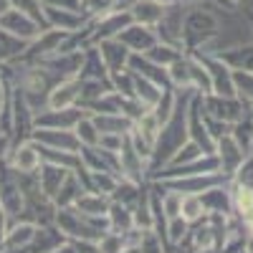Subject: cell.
<instances>
[{"label":"cell","mask_w":253,"mask_h":253,"mask_svg":"<svg viewBox=\"0 0 253 253\" xmlns=\"http://www.w3.org/2000/svg\"><path fill=\"white\" fill-rule=\"evenodd\" d=\"M79 94H81V81L79 76L71 79H61L48 94V109H63V107H76L79 104Z\"/></svg>","instance_id":"20"},{"label":"cell","mask_w":253,"mask_h":253,"mask_svg":"<svg viewBox=\"0 0 253 253\" xmlns=\"http://www.w3.org/2000/svg\"><path fill=\"white\" fill-rule=\"evenodd\" d=\"M162 91H165V89H160L155 81H150V79H144V76H137V74H134V96L144 104L147 109H155V107H157V101H160Z\"/></svg>","instance_id":"33"},{"label":"cell","mask_w":253,"mask_h":253,"mask_svg":"<svg viewBox=\"0 0 253 253\" xmlns=\"http://www.w3.org/2000/svg\"><path fill=\"white\" fill-rule=\"evenodd\" d=\"M187 137L193 139L205 155H215V139L210 137L208 126H205V122H203L200 94H198V91L190 96V104H187Z\"/></svg>","instance_id":"9"},{"label":"cell","mask_w":253,"mask_h":253,"mask_svg":"<svg viewBox=\"0 0 253 253\" xmlns=\"http://www.w3.org/2000/svg\"><path fill=\"white\" fill-rule=\"evenodd\" d=\"M5 160L15 167L18 172H36L41 167V162H43V160H41V152H38V144L33 139L13 147V150L5 155Z\"/></svg>","instance_id":"22"},{"label":"cell","mask_w":253,"mask_h":253,"mask_svg":"<svg viewBox=\"0 0 253 253\" xmlns=\"http://www.w3.org/2000/svg\"><path fill=\"white\" fill-rule=\"evenodd\" d=\"M89 112H84L79 104L76 107H63V109H41L36 114V126L41 129H74L81 117H86Z\"/></svg>","instance_id":"12"},{"label":"cell","mask_w":253,"mask_h":253,"mask_svg":"<svg viewBox=\"0 0 253 253\" xmlns=\"http://www.w3.org/2000/svg\"><path fill=\"white\" fill-rule=\"evenodd\" d=\"M38 182H41V190L51 198V200H56V195H58V190H61V185H63V180L69 177V172L71 170H66V167H61V165H53V162H41V167H38Z\"/></svg>","instance_id":"26"},{"label":"cell","mask_w":253,"mask_h":253,"mask_svg":"<svg viewBox=\"0 0 253 253\" xmlns=\"http://www.w3.org/2000/svg\"><path fill=\"white\" fill-rule=\"evenodd\" d=\"M230 182L238 185V187H248V190H253V155H248V157L241 162V167L233 172Z\"/></svg>","instance_id":"45"},{"label":"cell","mask_w":253,"mask_h":253,"mask_svg":"<svg viewBox=\"0 0 253 253\" xmlns=\"http://www.w3.org/2000/svg\"><path fill=\"white\" fill-rule=\"evenodd\" d=\"M122 253H139V246H137V248H124Z\"/></svg>","instance_id":"58"},{"label":"cell","mask_w":253,"mask_h":253,"mask_svg":"<svg viewBox=\"0 0 253 253\" xmlns=\"http://www.w3.org/2000/svg\"><path fill=\"white\" fill-rule=\"evenodd\" d=\"M124 137L126 134H99V147H104L109 152H119L124 144Z\"/></svg>","instance_id":"47"},{"label":"cell","mask_w":253,"mask_h":253,"mask_svg":"<svg viewBox=\"0 0 253 253\" xmlns=\"http://www.w3.org/2000/svg\"><path fill=\"white\" fill-rule=\"evenodd\" d=\"M109 225L114 233H126L129 228H134V215H132V208H126L122 203H114L109 205Z\"/></svg>","instance_id":"34"},{"label":"cell","mask_w":253,"mask_h":253,"mask_svg":"<svg viewBox=\"0 0 253 253\" xmlns=\"http://www.w3.org/2000/svg\"><path fill=\"white\" fill-rule=\"evenodd\" d=\"M8 8H10V0H0V15H3Z\"/></svg>","instance_id":"56"},{"label":"cell","mask_w":253,"mask_h":253,"mask_svg":"<svg viewBox=\"0 0 253 253\" xmlns=\"http://www.w3.org/2000/svg\"><path fill=\"white\" fill-rule=\"evenodd\" d=\"M215 3H218V5H225V8H230V10H236L243 0H215Z\"/></svg>","instance_id":"54"},{"label":"cell","mask_w":253,"mask_h":253,"mask_svg":"<svg viewBox=\"0 0 253 253\" xmlns=\"http://www.w3.org/2000/svg\"><path fill=\"white\" fill-rule=\"evenodd\" d=\"M0 205H3L8 220L23 213V185H20V172L0 157Z\"/></svg>","instance_id":"4"},{"label":"cell","mask_w":253,"mask_h":253,"mask_svg":"<svg viewBox=\"0 0 253 253\" xmlns=\"http://www.w3.org/2000/svg\"><path fill=\"white\" fill-rule=\"evenodd\" d=\"M5 228H8V215L3 205H0V253H3V238H5Z\"/></svg>","instance_id":"50"},{"label":"cell","mask_w":253,"mask_h":253,"mask_svg":"<svg viewBox=\"0 0 253 253\" xmlns=\"http://www.w3.org/2000/svg\"><path fill=\"white\" fill-rule=\"evenodd\" d=\"M246 18H248V23H251V31H253V13H251V10H246Z\"/></svg>","instance_id":"57"},{"label":"cell","mask_w":253,"mask_h":253,"mask_svg":"<svg viewBox=\"0 0 253 253\" xmlns=\"http://www.w3.org/2000/svg\"><path fill=\"white\" fill-rule=\"evenodd\" d=\"M74 205L81 210V213H86V215H107L109 205H112V198L109 195H99V193H84Z\"/></svg>","instance_id":"32"},{"label":"cell","mask_w":253,"mask_h":253,"mask_svg":"<svg viewBox=\"0 0 253 253\" xmlns=\"http://www.w3.org/2000/svg\"><path fill=\"white\" fill-rule=\"evenodd\" d=\"M195 53L198 61L205 66L208 76H210V84H213V94H220V96H236V86H233V69L223 63L215 53H203V51H190Z\"/></svg>","instance_id":"8"},{"label":"cell","mask_w":253,"mask_h":253,"mask_svg":"<svg viewBox=\"0 0 253 253\" xmlns=\"http://www.w3.org/2000/svg\"><path fill=\"white\" fill-rule=\"evenodd\" d=\"M51 8H66V10H81V0H41Z\"/></svg>","instance_id":"48"},{"label":"cell","mask_w":253,"mask_h":253,"mask_svg":"<svg viewBox=\"0 0 253 253\" xmlns=\"http://www.w3.org/2000/svg\"><path fill=\"white\" fill-rule=\"evenodd\" d=\"M205 152L200 150V147L193 142V139H187L182 147H180V150L172 155V160L170 162H167L165 167H177V165H187V162H193V160H198V157H203Z\"/></svg>","instance_id":"41"},{"label":"cell","mask_w":253,"mask_h":253,"mask_svg":"<svg viewBox=\"0 0 253 253\" xmlns=\"http://www.w3.org/2000/svg\"><path fill=\"white\" fill-rule=\"evenodd\" d=\"M13 86V84H10ZM36 129V112L28 104V99L23 96L18 86H13V126H10V150L18 144H23L33 137Z\"/></svg>","instance_id":"5"},{"label":"cell","mask_w":253,"mask_h":253,"mask_svg":"<svg viewBox=\"0 0 253 253\" xmlns=\"http://www.w3.org/2000/svg\"><path fill=\"white\" fill-rule=\"evenodd\" d=\"M31 139H36L38 144L53 147V150H66V152L81 150V139L76 137L74 129H41V126H36Z\"/></svg>","instance_id":"18"},{"label":"cell","mask_w":253,"mask_h":253,"mask_svg":"<svg viewBox=\"0 0 253 253\" xmlns=\"http://www.w3.org/2000/svg\"><path fill=\"white\" fill-rule=\"evenodd\" d=\"M251 155H253V150H251Z\"/></svg>","instance_id":"61"},{"label":"cell","mask_w":253,"mask_h":253,"mask_svg":"<svg viewBox=\"0 0 253 253\" xmlns=\"http://www.w3.org/2000/svg\"><path fill=\"white\" fill-rule=\"evenodd\" d=\"M96 48H99V53H101V61L107 63L109 74L126 69V61H129V56H132V51L126 48L119 38H107V41H99Z\"/></svg>","instance_id":"23"},{"label":"cell","mask_w":253,"mask_h":253,"mask_svg":"<svg viewBox=\"0 0 253 253\" xmlns=\"http://www.w3.org/2000/svg\"><path fill=\"white\" fill-rule=\"evenodd\" d=\"M53 253H79V251H76V246H74L71 241H66L63 246H58V248H56Z\"/></svg>","instance_id":"53"},{"label":"cell","mask_w":253,"mask_h":253,"mask_svg":"<svg viewBox=\"0 0 253 253\" xmlns=\"http://www.w3.org/2000/svg\"><path fill=\"white\" fill-rule=\"evenodd\" d=\"M81 162L86 170H96V172H114L122 177V162H119V152H109L99 144H81Z\"/></svg>","instance_id":"11"},{"label":"cell","mask_w":253,"mask_h":253,"mask_svg":"<svg viewBox=\"0 0 253 253\" xmlns=\"http://www.w3.org/2000/svg\"><path fill=\"white\" fill-rule=\"evenodd\" d=\"M69 238L61 233L56 225H36V233L28 241L26 248H20L15 253H53L58 246H63Z\"/></svg>","instance_id":"16"},{"label":"cell","mask_w":253,"mask_h":253,"mask_svg":"<svg viewBox=\"0 0 253 253\" xmlns=\"http://www.w3.org/2000/svg\"><path fill=\"white\" fill-rule=\"evenodd\" d=\"M76 76L84 79V81H104L112 86V74L107 69V63L101 61V53H99L96 46H89L84 51V61H81V69H79Z\"/></svg>","instance_id":"21"},{"label":"cell","mask_w":253,"mask_h":253,"mask_svg":"<svg viewBox=\"0 0 253 253\" xmlns=\"http://www.w3.org/2000/svg\"><path fill=\"white\" fill-rule=\"evenodd\" d=\"M220 33V20L215 13H210L200 5L185 10L182 18V48L185 51H200Z\"/></svg>","instance_id":"3"},{"label":"cell","mask_w":253,"mask_h":253,"mask_svg":"<svg viewBox=\"0 0 253 253\" xmlns=\"http://www.w3.org/2000/svg\"><path fill=\"white\" fill-rule=\"evenodd\" d=\"M139 253H167L165 243L160 241V236L152 228L142 230V243H139Z\"/></svg>","instance_id":"46"},{"label":"cell","mask_w":253,"mask_h":253,"mask_svg":"<svg viewBox=\"0 0 253 253\" xmlns=\"http://www.w3.org/2000/svg\"><path fill=\"white\" fill-rule=\"evenodd\" d=\"M193 94H195L193 89H180L177 91L175 109H172L170 119L162 122L157 142H155V150H152V157H150V162H147V180H150L157 170H162V167L172 160V155L190 139L187 137V104H190V96Z\"/></svg>","instance_id":"1"},{"label":"cell","mask_w":253,"mask_h":253,"mask_svg":"<svg viewBox=\"0 0 253 253\" xmlns=\"http://www.w3.org/2000/svg\"><path fill=\"white\" fill-rule=\"evenodd\" d=\"M126 69L134 71L137 76H144V79L155 81L160 89H175L172 81H170V74H167V69L160 66V63H155V61H150L144 53H132L129 61H126Z\"/></svg>","instance_id":"15"},{"label":"cell","mask_w":253,"mask_h":253,"mask_svg":"<svg viewBox=\"0 0 253 253\" xmlns=\"http://www.w3.org/2000/svg\"><path fill=\"white\" fill-rule=\"evenodd\" d=\"M99 134H129L134 119L124 117V114H89Z\"/></svg>","instance_id":"28"},{"label":"cell","mask_w":253,"mask_h":253,"mask_svg":"<svg viewBox=\"0 0 253 253\" xmlns=\"http://www.w3.org/2000/svg\"><path fill=\"white\" fill-rule=\"evenodd\" d=\"M84 193H86V187H84V182H81V177H79V172H69V177L63 180V185H61V190H58V195H56V208H66V205H74Z\"/></svg>","instance_id":"31"},{"label":"cell","mask_w":253,"mask_h":253,"mask_svg":"<svg viewBox=\"0 0 253 253\" xmlns=\"http://www.w3.org/2000/svg\"><path fill=\"white\" fill-rule=\"evenodd\" d=\"M165 8H172V5H190V3H198V0H157Z\"/></svg>","instance_id":"52"},{"label":"cell","mask_w":253,"mask_h":253,"mask_svg":"<svg viewBox=\"0 0 253 253\" xmlns=\"http://www.w3.org/2000/svg\"><path fill=\"white\" fill-rule=\"evenodd\" d=\"M112 10H117V0H81V13L91 20L107 15Z\"/></svg>","instance_id":"39"},{"label":"cell","mask_w":253,"mask_h":253,"mask_svg":"<svg viewBox=\"0 0 253 253\" xmlns=\"http://www.w3.org/2000/svg\"><path fill=\"white\" fill-rule=\"evenodd\" d=\"M238 253H248V251H246V248H241V251H238Z\"/></svg>","instance_id":"60"},{"label":"cell","mask_w":253,"mask_h":253,"mask_svg":"<svg viewBox=\"0 0 253 253\" xmlns=\"http://www.w3.org/2000/svg\"><path fill=\"white\" fill-rule=\"evenodd\" d=\"M137 0H117V8H122V10H129V5H134Z\"/></svg>","instance_id":"55"},{"label":"cell","mask_w":253,"mask_h":253,"mask_svg":"<svg viewBox=\"0 0 253 253\" xmlns=\"http://www.w3.org/2000/svg\"><path fill=\"white\" fill-rule=\"evenodd\" d=\"M10 152V137L8 134H0V157H5Z\"/></svg>","instance_id":"51"},{"label":"cell","mask_w":253,"mask_h":253,"mask_svg":"<svg viewBox=\"0 0 253 253\" xmlns=\"http://www.w3.org/2000/svg\"><path fill=\"white\" fill-rule=\"evenodd\" d=\"M165 190H175L180 195H200L208 187L215 185H228L230 177L225 172H208V175H182V177H165L157 180Z\"/></svg>","instance_id":"7"},{"label":"cell","mask_w":253,"mask_h":253,"mask_svg":"<svg viewBox=\"0 0 253 253\" xmlns=\"http://www.w3.org/2000/svg\"><path fill=\"white\" fill-rule=\"evenodd\" d=\"M129 23H132V13L129 10H122V8H117V10H112L107 15H101V18L91 20V38H89V43L96 46L99 41L117 38Z\"/></svg>","instance_id":"10"},{"label":"cell","mask_w":253,"mask_h":253,"mask_svg":"<svg viewBox=\"0 0 253 253\" xmlns=\"http://www.w3.org/2000/svg\"><path fill=\"white\" fill-rule=\"evenodd\" d=\"M26 46H28V41L15 38L13 33L0 28V69L8 66V63H13V61H18L20 56H23Z\"/></svg>","instance_id":"30"},{"label":"cell","mask_w":253,"mask_h":253,"mask_svg":"<svg viewBox=\"0 0 253 253\" xmlns=\"http://www.w3.org/2000/svg\"><path fill=\"white\" fill-rule=\"evenodd\" d=\"M185 51L182 48H177V46H170V43H162V41H160V43H155L150 51H147L144 56L147 58H150V61H155V63H160V66H172V63L182 56Z\"/></svg>","instance_id":"35"},{"label":"cell","mask_w":253,"mask_h":253,"mask_svg":"<svg viewBox=\"0 0 253 253\" xmlns=\"http://www.w3.org/2000/svg\"><path fill=\"white\" fill-rule=\"evenodd\" d=\"M10 5L18 8V10H23L26 15H31L41 28H48L46 15H43V3H41V0H10Z\"/></svg>","instance_id":"40"},{"label":"cell","mask_w":253,"mask_h":253,"mask_svg":"<svg viewBox=\"0 0 253 253\" xmlns=\"http://www.w3.org/2000/svg\"><path fill=\"white\" fill-rule=\"evenodd\" d=\"M53 225L69 241H89V243H99L112 230L109 215H86V213H81L76 205L56 208Z\"/></svg>","instance_id":"2"},{"label":"cell","mask_w":253,"mask_h":253,"mask_svg":"<svg viewBox=\"0 0 253 253\" xmlns=\"http://www.w3.org/2000/svg\"><path fill=\"white\" fill-rule=\"evenodd\" d=\"M215 157H218V162H220V172H225L228 177H233V172L241 167V162L248 157L241 147H238V142L230 137V132L228 134H223L218 142H215Z\"/></svg>","instance_id":"17"},{"label":"cell","mask_w":253,"mask_h":253,"mask_svg":"<svg viewBox=\"0 0 253 253\" xmlns=\"http://www.w3.org/2000/svg\"><path fill=\"white\" fill-rule=\"evenodd\" d=\"M180 215L185 218V220H198V218H203L205 215V208H203V203H200V195H182V205H180Z\"/></svg>","instance_id":"43"},{"label":"cell","mask_w":253,"mask_h":253,"mask_svg":"<svg viewBox=\"0 0 253 253\" xmlns=\"http://www.w3.org/2000/svg\"><path fill=\"white\" fill-rule=\"evenodd\" d=\"M0 28L8 31V33H13L15 38L28 41V43H31V41H33L41 31H46V28H41L31 15H26L23 10H18V8H13V5H10L3 15H0Z\"/></svg>","instance_id":"13"},{"label":"cell","mask_w":253,"mask_h":253,"mask_svg":"<svg viewBox=\"0 0 253 253\" xmlns=\"http://www.w3.org/2000/svg\"><path fill=\"white\" fill-rule=\"evenodd\" d=\"M200 203L205 208V213L233 215V195H230V187H223V185L208 187L205 193H200Z\"/></svg>","instance_id":"25"},{"label":"cell","mask_w":253,"mask_h":253,"mask_svg":"<svg viewBox=\"0 0 253 253\" xmlns=\"http://www.w3.org/2000/svg\"><path fill=\"white\" fill-rule=\"evenodd\" d=\"M43 15H46V23L48 28H58V31H81L84 26L89 23L91 18H86L81 10H66V8H51L43 5Z\"/></svg>","instance_id":"19"},{"label":"cell","mask_w":253,"mask_h":253,"mask_svg":"<svg viewBox=\"0 0 253 253\" xmlns=\"http://www.w3.org/2000/svg\"><path fill=\"white\" fill-rule=\"evenodd\" d=\"M233 86H236V96L251 107V104H253V74L233 71Z\"/></svg>","instance_id":"38"},{"label":"cell","mask_w":253,"mask_h":253,"mask_svg":"<svg viewBox=\"0 0 253 253\" xmlns=\"http://www.w3.org/2000/svg\"><path fill=\"white\" fill-rule=\"evenodd\" d=\"M36 233V223L28 220H8L5 238H3V253H15L20 248H26L28 241Z\"/></svg>","instance_id":"24"},{"label":"cell","mask_w":253,"mask_h":253,"mask_svg":"<svg viewBox=\"0 0 253 253\" xmlns=\"http://www.w3.org/2000/svg\"><path fill=\"white\" fill-rule=\"evenodd\" d=\"M223 63H228L233 71H248L253 74V43H238V46H230L215 53Z\"/></svg>","instance_id":"27"},{"label":"cell","mask_w":253,"mask_h":253,"mask_svg":"<svg viewBox=\"0 0 253 253\" xmlns=\"http://www.w3.org/2000/svg\"><path fill=\"white\" fill-rule=\"evenodd\" d=\"M248 114H251V119H253V104H251V107H248Z\"/></svg>","instance_id":"59"},{"label":"cell","mask_w":253,"mask_h":253,"mask_svg":"<svg viewBox=\"0 0 253 253\" xmlns=\"http://www.w3.org/2000/svg\"><path fill=\"white\" fill-rule=\"evenodd\" d=\"M112 89L122 96H134V71L122 69L112 74Z\"/></svg>","instance_id":"42"},{"label":"cell","mask_w":253,"mask_h":253,"mask_svg":"<svg viewBox=\"0 0 253 253\" xmlns=\"http://www.w3.org/2000/svg\"><path fill=\"white\" fill-rule=\"evenodd\" d=\"M8 94H10V81H8V76L3 74V69H0V109H3Z\"/></svg>","instance_id":"49"},{"label":"cell","mask_w":253,"mask_h":253,"mask_svg":"<svg viewBox=\"0 0 253 253\" xmlns=\"http://www.w3.org/2000/svg\"><path fill=\"white\" fill-rule=\"evenodd\" d=\"M190 233V220H185L182 215H175L167 220V243H170V251L175 246H180Z\"/></svg>","instance_id":"37"},{"label":"cell","mask_w":253,"mask_h":253,"mask_svg":"<svg viewBox=\"0 0 253 253\" xmlns=\"http://www.w3.org/2000/svg\"><path fill=\"white\" fill-rule=\"evenodd\" d=\"M117 38H119L132 53H147L155 43H160L157 31H155L152 26H142V23H134V20H132V23L126 26Z\"/></svg>","instance_id":"14"},{"label":"cell","mask_w":253,"mask_h":253,"mask_svg":"<svg viewBox=\"0 0 253 253\" xmlns=\"http://www.w3.org/2000/svg\"><path fill=\"white\" fill-rule=\"evenodd\" d=\"M165 5L157 3V0H137L134 5H129V13H132V20L134 23H142V26H157L162 15H165Z\"/></svg>","instance_id":"29"},{"label":"cell","mask_w":253,"mask_h":253,"mask_svg":"<svg viewBox=\"0 0 253 253\" xmlns=\"http://www.w3.org/2000/svg\"><path fill=\"white\" fill-rule=\"evenodd\" d=\"M230 137L238 142V147L246 155H251V150H253V119H251V114H246L241 122H236L230 126Z\"/></svg>","instance_id":"36"},{"label":"cell","mask_w":253,"mask_h":253,"mask_svg":"<svg viewBox=\"0 0 253 253\" xmlns=\"http://www.w3.org/2000/svg\"><path fill=\"white\" fill-rule=\"evenodd\" d=\"M200 104H203L205 114L215 117V119H220L230 126L248 114V104L241 101L238 96H220V94L210 91V94H200Z\"/></svg>","instance_id":"6"},{"label":"cell","mask_w":253,"mask_h":253,"mask_svg":"<svg viewBox=\"0 0 253 253\" xmlns=\"http://www.w3.org/2000/svg\"><path fill=\"white\" fill-rule=\"evenodd\" d=\"M74 132L81 139V144H99V129L94 126V122H91L89 114L79 119V124L74 126Z\"/></svg>","instance_id":"44"}]
</instances>
